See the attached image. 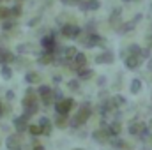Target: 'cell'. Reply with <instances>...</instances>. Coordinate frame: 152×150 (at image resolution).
Here are the masks:
<instances>
[{
  "label": "cell",
  "mask_w": 152,
  "mask_h": 150,
  "mask_svg": "<svg viewBox=\"0 0 152 150\" xmlns=\"http://www.w3.org/2000/svg\"><path fill=\"white\" fill-rule=\"evenodd\" d=\"M62 2H64V4H67V5H71V4H73V0H62Z\"/></svg>",
  "instance_id": "ab89813d"
},
{
  "label": "cell",
  "mask_w": 152,
  "mask_h": 150,
  "mask_svg": "<svg viewBox=\"0 0 152 150\" xmlns=\"http://www.w3.org/2000/svg\"><path fill=\"white\" fill-rule=\"evenodd\" d=\"M90 113H92V110H90L88 104H81L80 110H78V113H76V117L71 120V125H73V127H80V125H83V124L90 118Z\"/></svg>",
  "instance_id": "6da1fadb"
},
{
  "label": "cell",
  "mask_w": 152,
  "mask_h": 150,
  "mask_svg": "<svg viewBox=\"0 0 152 150\" xmlns=\"http://www.w3.org/2000/svg\"><path fill=\"white\" fill-rule=\"evenodd\" d=\"M133 28H134V21H127V23H124V25H118L115 30L120 32V34H126V32H129V30H133Z\"/></svg>",
  "instance_id": "9a60e30c"
},
{
  "label": "cell",
  "mask_w": 152,
  "mask_h": 150,
  "mask_svg": "<svg viewBox=\"0 0 152 150\" xmlns=\"http://www.w3.org/2000/svg\"><path fill=\"white\" fill-rule=\"evenodd\" d=\"M140 46H136V44H133V46H129V53L133 55V57H140Z\"/></svg>",
  "instance_id": "f546056e"
},
{
  "label": "cell",
  "mask_w": 152,
  "mask_h": 150,
  "mask_svg": "<svg viewBox=\"0 0 152 150\" xmlns=\"http://www.w3.org/2000/svg\"><path fill=\"white\" fill-rule=\"evenodd\" d=\"M55 124H57V127H66V124H67V117L66 115H57V120H55Z\"/></svg>",
  "instance_id": "603a6c76"
},
{
  "label": "cell",
  "mask_w": 152,
  "mask_h": 150,
  "mask_svg": "<svg viewBox=\"0 0 152 150\" xmlns=\"http://www.w3.org/2000/svg\"><path fill=\"white\" fill-rule=\"evenodd\" d=\"M113 147H115V149H126V143H124L122 140H115V141H113Z\"/></svg>",
  "instance_id": "d590c367"
},
{
  "label": "cell",
  "mask_w": 152,
  "mask_h": 150,
  "mask_svg": "<svg viewBox=\"0 0 152 150\" xmlns=\"http://www.w3.org/2000/svg\"><path fill=\"white\" fill-rule=\"evenodd\" d=\"M71 108H73V99H71V97H64L62 101H58V103L55 104L57 115H66V117H67V113H69Z\"/></svg>",
  "instance_id": "7a4b0ae2"
},
{
  "label": "cell",
  "mask_w": 152,
  "mask_h": 150,
  "mask_svg": "<svg viewBox=\"0 0 152 150\" xmlns=\"http://www.w3.org/2000/svg\"><path fill=\"white\" fill-rule=\"evenodd\" d=\"M101 7L99 0H87V11H97Z\"/></svg>",
  "instance_id": "7402d4cb"
},
{
  "label": "cell",
  "mask_w": 152,
  "mask_h": 150,
  "mask_svg": "<svg viewBox=\"0 0 152 150\" xmlns=\"http://www.w3.org/2000/svg\"><path fill=\"white\" fill-rule=\"evenodd\" d=\"M85 62H87V57H85L83 53H76V57L73 58V64H71V69H73V71L81 69V67L85 66Z\"/></svg>",
  "instance_id": "52a82bcc"
},
{
  "label": "cell",
  "mask_w": 152,
  "mask_h": 150,
  "mask_svg": "<svg viewBox=\"0 0 152 150\" xmlns=\"http://www.w3.org/2000/svg\"><path fill=\"white\" fill-rule=\"evenodd\" d=\"M48 92H51V88H50V87H46V85L39 87V95H44V94H48Z\"/></svg>",
  "instance_id": "e575fe53"
},
{
  "label": "cell",
  "mask_w": 152,
  "mask_h": 150,
  "mask_svg": "<svg viewBox=\"0 0 152 150\" xmlns=\"http://www.w3.org/2000/svg\"><path fill=\"white\" fill-rule=\"evenodd\" d=\"M106 131H108V134H112V136L120 134V131H122V127H120V122H113L112 125H108V127H106Z\"/></svg>",
  "instance_id": "4fadbf2b"
},
{
  "label": "cell",
  "mask_w": 152,
  "mask_h": 150,
  "mask_svg": "<svg viewBox=\"0 0 152 150\" xmlns=\"http://www.w3.org/2000/svg\"><path fill=\"white\" fill-rule=\"evenodd\" d=\"M34 150H44V149H42V147H39V145H37V147H34Z\"/></svg>",
  "instance_id": "7bdbcfd3"
},
{
  "label": "cell",
  "mask_w": 152,
  "mask_h": 150,
  "mask_svg": "<svg viewBox=\"0 0 152 150\" xmlns=\"http://www.w3.org/2000/svg\"><path fill=\"white\" fill-rule=\"evenodd\" d=\"M76 53H78V51H76L75 46H69V48H66V50H64V57H66L64 60H69V62H73V58L76 57Z\"/></svg>",
  "instance_id": "5bb4252c"
},
{
  "label": "cell",
  "mask_w": 152,
  "mask_h": 150,
  "mask_svg": "<svg viewBox=\"0 0 152 150\" xmlns=\"http://www.w3.org/2000/svg\"><path fill=\"white\" fill-rule=\"evenodd\" d=\"M2 28H4V30H11V28H14V21H12V20H4Z\"/></svg>",
  "instance_id": "f1b7e54d"
},
{
  "label": "cell",
  "mask_w": 152,
  "mask_h": 150,
  "mask_svg": "<svg viewBox=\"0 0 152 150\" xmlns=\"http://www.w3.org/2000/svg\"><path fill=\"white\" fill-rule=\"evenodd\" d=\"M27 129L30 131V134H32V136H39V134H42V131H41V127H39V125H28Z\"/></svg>",
  "instance_id": "484cf974"
},
{
  "label": "cell",
  "mask_w": 152,
  "mask_h": 150,
  "mask_svg": "<svg viewBox=\"0 0 152 150\" xmlns=\"http://www.w3.org/2000/svg\"><path fill=\"white\" fill-rule=\"evenodd\" d=\"M110 23L113 25L115 28L120 25V9H115L113 12H112V16H110Z\"/></svg>",
  "instance_id": "2e32d148"
},
{
  "label": "cell",
  "mask_w": 152,
  "mask_h": 150,
  "mask_svg": "<svg viewBox=\"0 0 152 150\" xmlns=\"http://www.w3.org/2000/svg\"><path fill=\"white\" fill-rule=\"evenodd\" d=\"M142 90V81L140 79H133L131 81V94H138Z\"/></svg>",
  "instance_id": "44dd1931"
},
{
  "label": "cell",
  "mask_w": 152,
  "mask_h": 150,
  "mask_svg": "<svg viewBox=\"0 0 152 150\" xmlns=\"http://www.w3.org/2000/svg\"><path fill=\"white\" fill-rule=\"evenodd\" d=\"M142 125H143L142 122H131V124H129V133H131V134H138L140 129H142Z\"/></svg>",
  "instance_id": "ffe728a7"
},
{
  "label": "cell",
  "mask_w": 152,
  "mask_h": 150,
  "mask_svg": "<svg viewBox=\"0 0 152 150\" xmlns=\"http://www.w3.org/2000/svg\"><path fill=\"white\" fill-rule=\"evenodd\" d=\"M110 101H112V104H113V108H118V106H122V104L126 103V99H124L122 95H115V97H112Z\"/></svg>",
  "instance_id": "cb8c5ba5"
},
{
  "label": "cell",
  "mask_w": 152,
  "mask_h": 150,
  "mask_svg": "<svg viewBox=\"0 0 152 150\" xmlns=\"http://www.w3.org/2000/svg\"><path fill=\"white\" fill-rule=\"evenodd\" d=\"M0 117H2V104H0Z\"/></svg>",
  "instance_id": "bcb514c9"
},
{
  "label": "cell",
  "mask_w": 152,
  "mask_h": 150,
  "mask_svg": "<svg viewBox=\"0 0 152 150\" xmlns=\"http://www.w3.org/2000/svg\"><path fill=\"white\" fill-rule=\"evenodd\" d=\"M62 36L64 37H69V39H76L80 36V27L78 25H64L62 27Z\"/></svg>",
  "instance_id": "3957f363"
},
{
  "label": "cell",
  "mask_w": 152,
  "mask_h": 150,
  "mask_svg": "<svg viewBox=\"0 0 152 150\" xmlns=\"http://www.w3.org/2000/svg\"><path fill=\"white\" fill-rule=\"evenodd\" d=\"M32 50V44H20L18 46V51L20 53H27V51H30Z\"/></svg>",
  "instance_id": "1f68e13d"
},
{
  "label": "cell",
  "mask_w": 152,
  "mask_h": 150,
  "mask_svg": "<svg viewBox=\"0 0 152 150\" xmlns=\"http://www.w3.org/2000/svg\"><path fill=\"white\" fill-rule=\"evenodd\" d=\"M5 97H7V101H12V99H14V92H12V90H9V92L5 94Z\"/></svg>",
  "instance_id": "74e56055"
},
{
  "label": "cell",
  "mask_w": 152,
  "mask_h": 150,
  "mask_svg": "<svg viewBox=\"0 0 152 150\" xmlns=\"http://www.w3.org/2000/svg\"><path fill=\"white\" fill-rule=\"evenodd\" d=\"M149 69H151V71H152V58H151V60H149Z\"/></svg>",
  "instance_id": "b9f144b4"
},
{
  "label": "cell",
  "mask_w": 152,
  "mask_h": 150,
  "mask_svg": "<svg viewBox=\"0 0 152 150\" xmlns=\"http://www.w3.org/2000/svg\"><path fill=\"white\" fill-rule=\"evenodd\" d=\"M41 99H42V103H44V104H51V103H53V94H51V92H48V94L41 95Z\"/></svg>",
  "instance_id": "4316f807"
},
{
  "label": "cell",
  "mask_w": 152,
  "mask_h": 150,
  "mask_svg": "<svg viewBox=\"0 0 152 150\" xmlns=\"http://www.w3.org/2000/svg\"><path fill=\"white\" fill-rule=\"evenodd\" d=\"M0 18H4V20L9 18V9L7 7H0Z\"/></svg>",
  "instance_id": "836d02e7"
},
{
  "label": "cell",
  "mask_w": 152,
  "mask_h": 150,
  "mask_svg": "<svg viewBox=\"0 0 152 150\" xmlns=\"http://www.w3.org/2000/svg\"><path fill=\"white\" fill-rule=\"evenodd\" d=\"M21 14V7L20 5H14L12 9H9V16H20Z\"/></svg>",
  "instance_id": "4dcf8cb0"
},
{
  "label": "cell",
  "mask_w": 152,
  "mask_h": 150,
  "mask_svg": "<svg viewBox=\"0 0 152 150\" xmlns=\"http://www.w3.org/2000/svg\"><path fill=\"white\" fill-rule=\"evenodd\" d=\"M140 57H133V55H129V57H126V67L127 69H136L138 66H140Z\"/></svg>",
  "instance_id": "8fae6325"
},
{
  "label": "cell",
  "mask_w": 152,
  "mask_h": 150,
  "mask_svg": "<svg viewBox=\"0 0 152 150\" xmlns=\"http://www.w3.org/2000/svg\"><path fill=\"white\" fill-rule=\"evenodd\" d=\"M41 44H42V48H44L48 53H53V51H55V48H57L53 36H44V37H42V41H41Z\"/></svg>",
  "instance_id": "5b68a950"
},
{
  "label": "cell",
  "mask_w": 152,
  "mask_h": 150,
  "mask_svg": "<svg viewBox=\"0 0 152 150\" xmlns=\"http://www.w3.org/2000/svg\"><path fill=\"white\" fill-rule=\"evenodd\" d=\"M7 149L9 150H20L21 149V140H20V134H11L5 141Z\"/></svg>",
  "instance_id": "277c9868"
},
{
  "label": "cell",
  "mask_w": 152,
  "mask_h": 150,
  "mask_svg": "<svg viewBox=\"0 0 152 150\" xmlns=\"http://www.w3.org/2000/svg\"><path fill=\"white\" fill-rule=\"evenodd\" d=\"M28 118H30V117L21 115L20 118H16V120H14V127H16V131H18V133H21V131H25V129L28 127V124H27V122H28Z\"/></svg>",
  "instance_id": "ba28073f"
},
{
  "label": "cell",
  "mask_w": 152,
  "mask_h": 150,
  "mask_svg": "<svg viewBox=\"0 0 152 150\" xmlns=\"http://www.w3.org/2000/svg\"><path fill=\"white\" fill-rule=\"evenodd\" d=\"M124 2H131V0H124Z\"/></svg>",
  "instance_id": "c3c4849f"
},
{
  "label": "cell",
  "mask_w": 152,
  "mask_h": 150,
  "mask_svg": "<svg viewBox=\"0 0 152 150\" xmlns=\"http://www.w3.org/2000/svg\"><path fill=\"white\" fill-rule=\"evenodd\" d=\"M147 127H149V129H152V118L149 120V125H147Z\"/></svg>",
  "instance_id": "60d3db41"
},
{
  "label": "cell",
  "mask_w": 152,
  "mask_h": 150,
  "mask_svg": "<svg viewBox=\"0 0 152 150\" xmlns=\"http://www.w3.org/2000/svg\"><path fill=\"white\" fill-rule=\"evenodd\" d=\"M85 46H88V48H94V46H104V41L99 37L97 34H90L87 41H85Z\"/></svg>",
  "instance_id": "8992f818"
},
{
  "label": "cell",
  "mask_w": 152,
  "mask_h": 150,
  "mask_svg": "<svg viewBox=\"0 0 152 150\" xmlns=\"http://www.w3.org/2000/svg\"><path fill=\"white\" fill-rule=\"evenodd\" d=\"M11 76H12V71H11V67L4 66V67H2V78H4V79H9Z\"/></svg>",
  "instance_id": "83f0119b"
},
{
  "label": "cell",
  "mask_w": 152,
  "mask_h": 150,
  "mask_svg": "<svg viewBox=\"0 0 152 150\" xmlns=\"http://www.w3.org/2000/svg\"><path fill=\"white\" fill-rule=\"evenodd\" d=\"M14 60H16V57H14L11 51L2 50V64H5V62H14Z\"/></svg>",
  "instance_id": "ac0fdd59"
},
{
  "label": "cell",
  "mask_w": 152,
  "mask_h": 150,
  "mask_svg": "<svg viewBox=\"0 0 152 150\" xmlns=\"http://www.w3.org/2000/svg\"><path fill=\"white\" fill-rule=\"evenodd\" d=\"M75 150H83V149H75Z\"/></svg>",
  "instance_id": "7dc6e473"
},
{
  "label": "cell",
  "mask_w": 152,
  "mask_h": 150,
  "mask_svg": "<svg viewBox=\"0 0 152 150\" xmlns=\"http://www.w3.org/2000/svg\"><path fill=\"white\" fill-rule=\"evenodd\" d=\"M0 64H2V48H0Z\"/></svg>",
  "instance_id": "f6af8a7d"
},
{
  "label": "cell",
  "mask_w": 152,
  "mask_h": 150,
  "mask_svg": "<svg viewBox=\"0 0 152 150\" xmlns=\"http://www.w3.org/2000/svg\"><path fill=\"white\" fill-rule=\"evenodd\" d=\"M51 94H53V101H57V103L64 99V95H62V92H60V90H55V92H51Z\"/></svg>",
  "instance_id": "d6a6232c"
},
{
  "label": "cell",
  "mask_w": 152,
  "mask_h": 150,
  "mask_svg": "<svg viewBox=\"0 0 152 150\" xmlns=\"http://www.w3.org/2000/svg\"><path fill=\"white\" fill-rule=\"evenodd\" d=\"M39 127H41V131H42V134H50L51 133V122L46 118V117H42L41 120H39V124H37Z\"/></svg>",
  "instance_id": "7c38bea8"
},
{
  "label": "cell",
  "mask_w": 152,
  "mask_h": 150,
  "mask_svg": "<svg viewBox=\"0 0 152 150\" xmlns=\"http://www.w3.org/2000/svg\"><path fill=\"white\" fill-rule=\"evenodd\" d=\"M76 73H78V76H80L81 79H88V78H92V76H94V71H92V69H85V67L78 69Z\"/></svg>",
  "instance_id": "e0dca14e"
},
{
  "label": "cell",
  "mask_w": 152,
  "mask_h": 150,
  "mask_svg": "<svg viewBox=\"0 0 152 150\" xmlns=\"http://www.w3.org/2000/svg\"><path fill=\"white\" fill-rule=\"evenodd\" d=\"M147 138H149V141H151V143H152V134H149V136H147Z\"/></svg>",
  "instance_id": "ee69618b"
},
{
  "label": "cell",
  "mask_w": 152,
  "mask_h": 150,
  "mask_svg": "<svg viewBox=\"0 0 152 150\" xmlns=\"http://www.w3.org/2000/svg\"><path fill=\"white\" fill-rule=\"evenodd\" d=\"M113 60H115V57H113L112 51H104V53H101V55L96 58L97 64H113Z\"/></svg>",
  "instance_id": "30bf717a"
},
{
  "label": "cell",
  "mask_w": 152,
  "mask_h": 150,
  "mask_svg": "<svg viewBox=\"0 0 152 150\" xmlns=\"http://www.w3.org/2000/svg\"><path fill=\"white\" fill-rule=\"evenodd\" d=\"M27 81H28V83H39L41 78H39L37 73H27Z\"/></svg>",
  "instance_id": "d4e9b609"
},
{
  "label": "cell",
  "mask_w": 152,
  "mask_h": 150,
  "mask_svg": "<svg viewBox=\"0 0 152 150\" xmlns=\"http://www.w3.org/2000/svg\"><path fill=\"white\" fill-rule=\"evenodd\" d=\"M39 23V18H34V20H30V21H28V25H30V27H34V25H37Z\"/></svg>",
  "instance_id": "f35d334b"
},
{
  "label": "cell",
  "mask_w": 152,
  "mask_h": 150,
  "mask_svg": "<svg viewBox=\"0 0 152 150\" xmlns=\"http://www.w3.org/2000/svg\"><path fill=\"white\" fill-rule=\"evenodd\" d=\"M41 66H46V64H51L53 62V53H44L42 57H39V60H37Z\"/></svg>",
  "instance_id": "d6986e66"
},
{
  "label": "cell",
  "mask_w": 152,
  "mask_h": 150,
  "mask_svg": "<svg viewBox=\"0 0 152 150\" xmlns=\"http://www.w3.org/2000/svg\"><path fill=\"white\" fill-rule=\"evenodd\" d=\"M92 138L97 141V143H106L108 141V131L106 129H97L92 133Z\"/></svg>",
  "instance_id": "9c48e42d"
},
{
  "label": "cell",
  "mask_w": 152,
  "mask_h": 150,
  "mask_svg": "<svg viewBox=\"0 0 152 150\" xmlns=\"http://www.w3.org/2000/svg\"><path fill=\"white\" fill-rule=\"evenodd\" d=\"M78 87H80V85H78L76 79H71V81H69V88H71V90H78Z\"/></svg>",
  "instance_id": "8d00e7d4"
}]
</instances>
